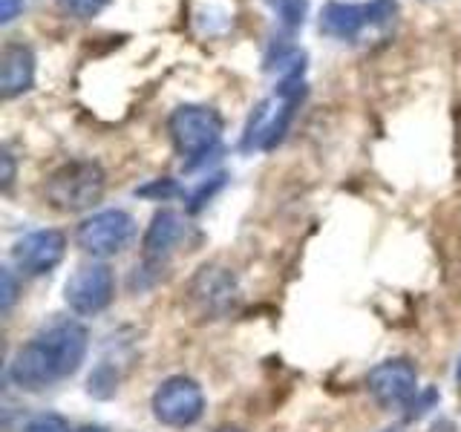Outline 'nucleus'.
Segmentation results:
<instances>
[{"instance_id": "9b49d317", "label": "nucleus", "mask_w": 461, "mask_h": 432, "mask_svg": "<svg viewBox=\"0 0 461 432\" xmlns=\"http://www.w3.org/2000/svg\"><path fill=\"white\" fill-rule=\"evenodd\" d=\"M234 297H237V280L228 268L202 266L199 274L191 280V300L208 317L222 314L234 302Z\"/></svg>"}, {"instance_id": "7ed1b4c3", "label": "nucleus", "mask_w": 461, "mask_h": 432, "mask_svg": "<svg viewBox=\"0 0 461 432\" xmlns=\"http://www.w3.org/2000/svg\"><path fill=\"white\" fill-rule=\"evenodd\" d=\"M167 133L185 167H196L220 148L222 141V115L213 107L182 104L170 112Z\"/></svg>"}, {"instance_id": "f3484780", "label": "nucleus", "mask_w": 461, "mask_h": 432, "mask_svg": "<svg viewBox=\"0 0 461 432\" xmlns=\"http://www.w3.org/2000/svg\"><path fill=\"white\" fill-rule=\"evenodd\" d=\"M179 194V184L173 179H156L150 184H144L136 191V196H148V199H170Z\"/></svg>"}, {"instance_id": "aec40b11", "label": "nucleus", "mask_w": 461, "mask_h": 432, "mask_svg": "<svg viewBox=\"0 0 461 432\" xmlns=\"http://www.w3.org/2000/svg\"><path fill=\"white\" fill-rule=\"evenodd\" d=\"M0 162H4V191H9V184L14 182V165H12V156L4 150V153H0Z\"/></svg>"}, {"instance_id": "dca6fc26", "label": "nucleus", "mask_w": 461, "mask_h": 432, "mask_svg": "<svg viewBox=\"0 0 461 432\" xmlns=\"http://www.w3.org/2000/svg\"><path fill=\"white\" fill-rule=\"evenodd\" d=\"M23 432H69V424H67V418L58 412H41L35 418H29Z\"/></svg>"}, {"instance_id": "f03ea898", "label": "nucleus", "mask_w": 461, "mask_h": 432, "mask_svg": "<svg viewBox=\"0 0 461 432\" xmlns=\"http://www.w3.org/2000/svg\"><path fill=\"white\" fill-rule=\"evenodd\" d=\"M303 95H306V81H303V76L280 78L274 98L263 101V104L254 110L249 127H245L242 150H254V148L274 150L277 148V144L285 139L288 127H292V119H294Z\"/></svg>"}, {"instance_id": "6e6552de", "label": "nucleus", "mask_w": 461, "mask_h": 432, "mask_svg": "<svg viewBox=\"0 0 461 432\" xmlns=\"http://www.w3.org/2000/svg\"><path fill=\"white\" fill-rule=\"evenodd\" d=\"M115 297V277L104 263H86L69 274L64 285V300L78 317L101 314Z\"/></svg>"}, {"instance_id": "4468645a", "label": "nucleus", "mask_w": 461, "mask_h": 432, "mask_svg": "<svg viewBox=\"0 0 461 432\" xmlns=\"http://www.w3.org/2000/svg\"><path fill=\"white\" fill-rule=\"evenodd\" d=\"M271 9L277 12V18L285 29H297L306 21L309 12V0H268Z\"/></svg>"}, {"instance_id": "5701e85b", "label": "nucleus", "mask_w": 461, "mask_h": 432, "mask_svg": "<svg viewBox=\"0 0 461 432\" xmlns=\"http://www.w3.org/2000/svg\"><path fill=\"white\" fill-rule=\"evenodd\" d=\"M220 432H242V429H237V427H225V429H220Z\"/></svg>"}, {"instance_id": "f8f14e48", "label": "nucleus", "mask_w": 461, "mask_h": 432, "mask_svg": "<svg viewBox=\"0 0 461 432\" xmlns=\"http://www.w3.org/2000/svg\"><path fill=\"white\" fill-rule=\"evenodd\" d=\"M35 84V55L23 43H9L0 55V95L14 98L32 90Z\"/></svg>"}, {"instance_id": "412c9836", "label": "nucleus", "mask_w": 461, "mask_h": 432, "mask_svg": "<svg viewBox=\"0 0 461 432\" xmlns=\"http://www.w3.org/2000/svg\"><path fill=\"white\" fill-rule=\"evenodd\" d=\"M76 432H107L104 427H98V424H86V427H81V429H76Z\"/></svg>"}, {"instance_id": "0eeeda50", "label": "nucleus", "mask_w": 461, "mask_h": 432, "mask_svg": "<svg viewBox=\"0 0 461 432\" xmlns=\"http://www.w3.org/2000/svg\"><path fill=\"white\" fill-rule=\"evenodd\" d=\"M133 234H136L133 216L122 208H107V211L86 216L78 225L76 239L86 254L107 259V256L122 254L130 245V239H133Z\"/></svg>"}, {"instance_id": "423d86ee", "label": "nucleus", "mask_w": 461, "mask_h": 432, "mask_svg": "<svg viewBox=\"0 0 461 432\" xmlns=\"http://www.w3.org/2000/svg\"><path fill=\"white\" fill-rule=\"evenodd\" d=\"M153 415L158 424L173 429L194 427L205 415V392L194 378L173 374L153 392Z\"/></svg>"}, {"instance_id": "ddd939ff", "label": "nucleus", "mask_w": 461, "mask_h": 432, "mask_svg": "<svg viewBox=\"0 0 461 432\" xmlns=\"http://www.w3.org/2000/svg\"><path fill=\"white\" fill-rule=\"evenodd\" d=\"M185 234H187V220L179 211H158L150 220L148 230H144V239H141L144 256L162 263V259L185 239Z\"/></svg>"}, {"instance_id": "4be33fe9", "label": "nucleus", "mask_w": 461, "mask_h": 432, "mask_svg": "<svg viewBox=\"0 0 461 432\" xmlns=\"http://www.w3.org/2000/svg\"><path fill=\"white\" fill-rule=\"evenodd\" d=\"M456 381H458V386H461V357H458V366H456Z\"/></svg>"}, {"instance_id": "2eb2a0df", "label": "nucleus", "mask_w": 461, "mask_h": 432, "mask_svg": "<svg viewBox=\"0 0 461 432\" xmlns=\"http://www.w3.org/2000/svg\"><path fill=\"white\" fill-rule=\"evenodd\" d=\"M58 4H61V9L67 14H72V18L93 21V18H98V14L110 6V0H58Z\"/></svg>"}, {"instance_id": "20e7f679", "label": "nucleus", "mask_w": 461, "mask_h": 432, "mask_svg": "<svg viewBox=\"0 0 461 432\" xmlns=\"http://www.w3.org/2000/svg\"><path fill=\"white\" fill-rule=\"evenodd\" d=\"M104 170L98 162H69L58 167L47 182L50 205L64 213H78L93 208L104 196Z\"/></svg>"}, {"instance_id": "6ab92c4d", "label": "nucleus", "mask_w": 461, "mask_h": 432, "mask_svg": "<svg viewBox=\"0 0 461 432\" xmlns=\"http://www.w3.org/2000/svg\"><path fill=\"white\" fill-rule=\"evenodd\" d=\"M26 0H0V23H12L23 12Z\"/></svg>"}, {"instance_id": "a211bd4d", "label": "nucleus", "mask_w": 461, "mask_h": 432, "mask_svg": "<svg viewBox=\"0 0 461 432\" xmlns=\"http://www.w3.org/2000/svg\"><path fill=\"white\" fill-rule=\"evenodd\" d=\"M0 309H4V314L14 306V300H18V280H14V274L9 268H4V274H0Z\"/></svg>"}, {"instance_id": "9d476101", "label": "nucleus", "mask_w": 461, "mask_h": 432, "mask_svg": "<svg viewBox=\"0 0 461 432\" xmlns=\"http://www.w3.org/2000/svg\"><path fill=\"white\" fill-rule=\"evenodd\" d=\"M67 254V237L55 228H41L21 237L12 248V259L29 277H41L61 266Z\"/></svg>"}, {"instance_id": "39448f33", "label": "nucleus", "mask_w": 461, "mask_h": 432, "mask_svg": "<svg viewBox=\"0 0 461 432\" xmlns=\"http://www.w3.org/2000/svg\"><path fill=\"white\" fill-rule=\"evenodd\" d=\"M395 0H369V4L329 0L321 12V32L338 40H355L366 26H386L395 18Z\"/></svg>"}, {"instance_id": "f257e3e1", "label": "nucleus", "mask_w": 461, "mask_h": 432, "mask_svg": "<svg viewBox=\"0 0 461 432\" xmlns=\"http://www.w3.org/2000/svg\"><path fill=\"white\" fill-rule=\"evenodd\" d=\"M86 349H90V331L78 320H69V317L52 320L14 352L9 364V381L26 392L50 389L81 369Z\"/></svg>"}, {"instance_id": "1a4fd4ad", "label": "nucleus", "mask_w": 461, "mask_h": 432, "mask_svg": "<svg viewBox=\"0 0 461 432\" xmlns=\"http://www.w3.org/2000/svg\"><path fill=\"white\" fill-rule=\"evenodd\" d=\"M366 389L384 410L410 407V403L418 398V372L410 360H403V357L384 360V364L369 369Z\"/></svg>"}]
</instances>
